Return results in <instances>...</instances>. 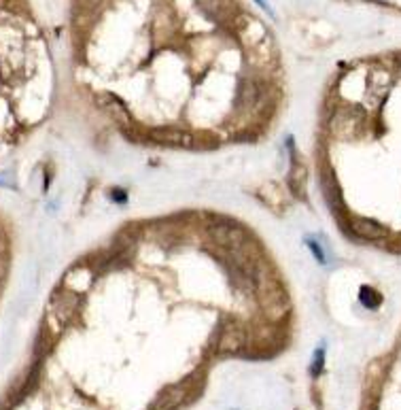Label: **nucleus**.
<instances>
[{
    "label": "nucleus",
    "instance_id": "obj_1",
    "mask_svg": "<svg viewBox=\"0 0 401 410\" xmlns=\"http://www.w3.org/2000/svg\"><path fill=\"white\" fill-rule=\"evenodd\" d=\"M79 306H81V293H77V291H73L68 287L56 289L52 300H49L47 321L62 328L79 313Z\"/></svg>",
    "mask_w": 401,
    "mask_h": 410
},
{
    "label": "nucleus",
    "instance_id": "obj_5",
    "mask_svg": "<svg viewBox=\"0 0 401 410\" xmlns=\"http://www.w3.org/2000/svg\"><path fill=\"white\" fill-rule=\"evenodd\" d=\"M289 145H291V166H289V179H287L289 191L295 198H304L306 196V177H308V173H306L304 162L297 158L293 142H289Z\"/></svg>",
    "mask_w": 401,
    "mask_h": 410
},
{
    "label": "nucleus",
    "instance_id": "obj_6",
    "mask_svg": "<svg viewBox=\"0 0 401 410\" xmlns=\"http://www.w3.org/2000/svg\"><path fill=\"white\" fill-rule=\"evenodd\" d=\"M353 232L359 238H365V240H384V238H388V228H384L382 224L372 221V219L353 221Z\"/></svg>",
    "mask_w": 401,
    "mask_h": 410
},
{
    "label": "nucleus",
    "instance_id": "obj_11",
    "mask_svg": "<svg viewBox=\"0 0 401 410\" xmlns=\"http://www.w3.org/2000/svg\"><path fill=\"white\" fill-rule=\"evenodd\" d=\"M361 300H363L365 304H370V306H376V304H380V295H378L374 289H370V287H363Z\"/></svg>",
    "mask_w": 401,
    "mask_h": 410
},
{
    "label": "nucleus",
    "instance_id": "obj_13",
    "mask_svg": "<svg viewBox=\"0 0 401 410\" xmlns=\"http://www.w3.org/2000/svg\"><path fill=\"white\" fill-rule=\"evenodd\" d=\"M323 368V351L321 353H317V362H315V368H312V372L315 374H319V370Z\"/></svg>",
    "mask_w": 401,
    "mask_h": 410
},
{
    "label": "nucleus",
    "instance_id": "obj_8",
    "mask_svg": "<svg viewBox=\"0 0 401 410\" xmlns=\"http://www.w3.org/2000/svg\"><path fill=\"white\" fill-rule=\"evenodd\" d=\"M183 400H185V389L183 387H170L158 397V402L153 404V410H174Z\"/></svg>",
    "mask_w": 401,
    "mask_h": 410
},
{
    "label": "nucleus",
    "instance_id": "obj_10",
    "mask_svg": "<svg viewBox=\"0 0 401 410\" xmlns=\"http://www.w3.org/2000/svg\"><path fill=\"white\" fill-rule=\"evenodd\" d=\"M259 198L266 200V204H270L272 209H276L278 204L282 202V189H278L276 185H270V187H264L259 191Z\"/></svg>",
    "mask_w": 401,
    "mask_h": 410
},
{
    "label": "nucleus",
    "instance_id": "obj_14",
    "mask_svg": "<svg viewBox=\"0 0 401 410\" xmlns=\"http://www.w3.org/2000/svg\"><path fill=\"white\" fill-rule=\"evenodd\" d=\"M113 198L119 200V202H126V193L123 191H113Z\"/></svg>",
    "mask_w": 401,
    "mask_h": 410
},
{
    "label": "nucleus",
    "instance_id": "obj_7",
    "mask_svg": "<svg viewBox=\"0 0 401 410\" xmlns=\"http://www.w3.org/2000/svg\"><path fill=\"white\" fill-rule=\"evenodd\" d=\"M91 281H93V270H89L87 266L81 264V266L73 268V270L66 274L64 287H68V289H73V291H77V293H85L87 287L91 285Z\"/></svg>",
    "mask_w": 401,
    "mask_h": 410
},
{
    "label": "nucleus",
    "instance_id": "obj_2",
    "mask_svg": "<svg viewBox=\"0 0 401 410\" xmlns=\"http://www.w3.org/2000/svg\"><path fill=\"white\" fill-rule=\"evenodd\" d=\"M209 234L211 238L225 247L227 251H236L240 244H244L248 238H246V232L242 226L238 224H232V221H217V224H211L209 226Z\"/></svg>",
    "mask_w": 401,
    "mask_h": 410
},
{
    "label": "nucleus",
    "instance_id": "obj_9",
    "mask_svg": "<svg viewBox=\"0 0 401 410\" xmlns=\"http://www.w3.org/2000/svg\"><path fill=\"white\" fill-rule=\"evenodd\" d=\"M156 136H158V140L168 142V145H185V142H189V136L185 132L176 130V128H160L156 132Z\"/></svg>",
    "mask_w": 401,
    "mask_h": 410
},
{
    "label": "nucleus",
    "instance_id": "obj_4",
    "mask_svg": "<svg viewBox=\"0 0 401 410\" xmlns=\"http://www.w3.org/2000/svg\"><path fill=\"white\" fill-rule=\"evenodd\" d=\"M257 295H259L262 309L272 319H280L289 313V298L280 287H259Z\"/></svg>",
    "mask_w": 401,
    "mask_h": 410
},
{
    "label": "nucleus",
    "instance_id": "obj_12",
    "mask_svg": "<svg viewBox=\"0 0 401 410\" xmlns=\"http://www.w3.org/2000/svg\"><path fill=\"white\" fill-rule=\"evenodd\" d=\"M308 247L315 251V255H317V260H319V262H325V260H327V258H325V253H323V249H321L312 238H308Z\"/></svg>",
    "mask_w": 401,
    "mask_h": 410
},
{
    "label": "nucleus",
    "instance_id": "obj_3",
    "mask_svg": "<svg viewBox=\"0 0 401 410\" xmlns=\"http://www.w3.org/2000/svg\"><path fill=\"white\" fill-rule=\"evenodd\" d=\"M246 330L240 325V323H225L221 330H219V336H217V342H215V349L217 353L221 355H234V353H240L248 342H246Z\"/></svg>",
    "mask_w": 401,
    "mask_h": 410
}]
</instances>
